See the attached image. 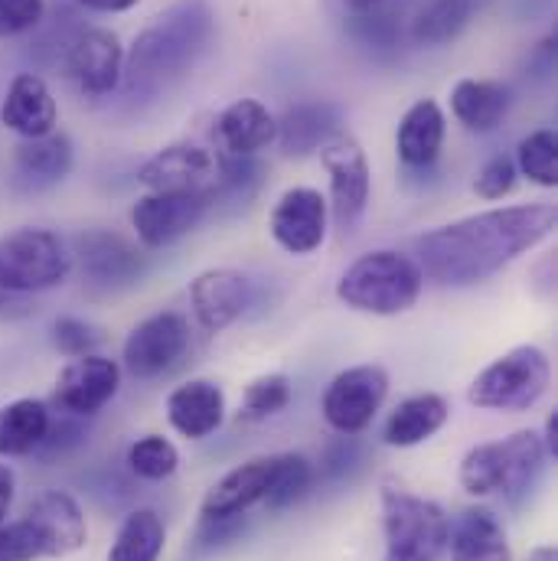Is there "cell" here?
<instances>
[{"label": "cell", "instance_id": "cell-23", "mask_svg": "<svg viewBox=\"0 0 558 561\" xmlns=\"http://www.w3.org/2000/svg\"><path fill=\"white\" fill-rule=\"evenodd\" d=\"M167 419L173 431H180L190 440H203L226 419V396L213 379H190L186 386H176L167 399Z\"/></svg>", "mask_w": 558, "mask_h": 561}, {"label": "cell", "instance_id": "cell-29", "mask_svg": "<svg viewBox=\"0 0 558 561\" xmlns=\"http://www.w3.org/2000/svg\"><path fill=\"white\" fill-rule=\"evenodd\" d=\"M49 409L39 399H16L0 409V457H26L49 440Z\"/></svg>", "mask_w": 558, "mask_h": 561}, {"label": "cell", "instance_id": "cell-39", "mask_svg": "<svg viewBox=\"0 0 558 561\" xmlns=\"http://www.w3.org/2000/svg\"><path fill=\"white\" fill-rule=\"evenodd\" d=\"M43 0H0V36H16L43 23Z\"/></svg>", "mask_w": 558, "mask_h": 561}, {"label": "cell", "instance_id": "cell-20", "mask_svg": "<svg viewBox=\"0 0 558 561\" xmlns=\"http://www.w3.org/2000/svg\"><path fill=\"white\" fill-rule=\"evenodd\" d=\"M451 561H513V549L500 516L490 506L464 510L447 533Z\"/></svg>", "mask_w": 558, "mask_h": 561}, {"label": "cell", "instance_id": "cell-31", "mask_svg": "<svg viewBox=\"0 0 558 561\" xmlns=\"http://www.w3.org/2000/svg\"><path fill=\"white\" fill-rule=\"evenodd\" d=\"M167 542V529L153 510H135L125 516L112 549L109 561H160Z\"/></svg>", "mask_w": 558, "mask_h": 561}, {"label": "cell", "instance_id": "cell-17", "mask_svg": "<svg viewBox=\"0 0 558 561\" xmlns=\"http://www.w3.org/2000/svg\"><path fill=\"white\" fill-rule=\"evenodd\" d=\"M23 519L36 529V536L43 542V559H66L86 546V536H89L86 516H82L79 503L62 490L39 493L26 506Z\"/></svg>", "mask_w": 558, "mask_h": 561}, {"label": "cell", "instance_id": "cell-38", "mask_svg": "<svg viewBox=\"0 0 558 561\" xmlns=\"http://www.w3.org/2000/svg\"><path fill=\"white\" fill-rule=\"evenodd\" d=\"M43 559V542L26 519L0 523V561H36Z\"/></svg>", "mask_w": 558, "mask_h": 561}, {"label": "cell", "instance_id": "cell-25", "mask_svg": "<svg viewBox=\"0 0 558 561\" xmlns=\"http://www.w3.org/2000/svg\"><path fill=\"white\" fill-rule=\"evenodd\" d=\"M451 112L467 131L490 135L510 112V89L493 79H460L451 89Z\"/></svg>", "mask_w": 558, "mask_h": 561}, {"label": "cell", "instance_id": "cell-37", "mask_svg": "<svg viewBox=\"0 0 558 561\" xmlns=\"http://www.w3.org/2000/svg\"><path fill=\"white\" fill-rule=\"evenodd\" d=\"M516 176H520V170H516L513 157L497 153V157H490V160L483 163V170L477 173V180H474V193H477L480 199H503V196H510V193H513Z\"/></svg>", "mask_w": 558, "mask_h": 561}, {"label": "cell", "instance_id": "cell-7", "mask_svg": "<svg viewBox=\"0 0 558 561\" xmlns=\"http://www.w3.org/2000/svg\"><path fill=\"white\" fill-rule=\"evenodd\" d=\"M72 255L49 229H16L0 236V290L36 294L69 278Z\"/></svg>", "mask_w": 558, "mask_h": 561}, {"label": "cell", "instance_id": "cell-3", "mask_svg": "<svg viewBox=\"0 0 558 561\" xmlns=\"http://www.w3.org/2000/svg\"><path fill=\"white\" fill-rule=\"evenodd\" d=\"M546 463V447L539 431H516L503 440L477 444L464 454L457 480L470 496H506L520 500L539 477Z\"/></svg>", "mask_w": 558, "mask_h": 561}, {"label": "cell", "instance_id": "cell-27", "mask_svg": "<svg viewBox=\"0 0 558 561\" xmlns=\"http://www.w3.org/2000/svg\"><path fill=\"white\" fill-rule=\"evenodd\" d=\"M278 122V144L284 153L304 157L310 150H320L333 135H340V115L327 102H304L287 108Z\"/></svg>", "mask_w": 558, "mask_h": 561}, {"label": "cell", "instance_id": "cell-8", "mask_svg": "<svg viewBox=\"0 0 558 561\" xmlns=\"http://www.w3.org/2000/svg\"><path fill=\"white\" fill-rule=\"evenodd\" d=\"M138 183L147 193L196 196L216 206L223 196V157L200 144H170L140 167Z\"/></svg>", "mask_w": 558, "mask_h": 561}, {"label": "cell", "instance_id": "cell-34", "mask_svg": "<svg viewBox=\"0 0 558 561\" xmlns=\"http://www.w3.org/2000/svg\"><path fill=\"white\" fill-rule=\"evenodd\" d=\"M128 467H132V473H138L140 480H167L176 473L180 454L167 437L147 434L128 447Z\"/></svg>", "mask_w": 558, "mask_h": 561}, {"label": "cell", "instance_id": "cell-4", "mask_svg": "<svg viewBox=\"0 0 558 561\" xmlns=\"http://www.w3.org/2000/svg\"><path fill=\"white\" fill-rule=\"evenodd\" d=\"M421 287L424 275L409 255L379 249L366 252L343 272V278L337 280V297L360 313L399 317L415 307Z\"/></svg>", "mask_w": 558, "mask_h": 561}, {"label": "cell", "instance_id": "cell-42", "mask_svg": "<svg viewBox=\"0 0 558 561\" xmlns=\"http://www.w3.org/2000/svg\"><path fill=\"white\" fill-rule=\"evenodd\" d=\"M89 10H99V13H122V10H132L138 7L140 0H76Z\"/></svg>", "mask_w": 558, "mask_h": 561}, {"label": "cell", "instance_id": "cell-35", "mask_svg": "<svg viewBox=\"0 0 558 561\" xmlns=\"http://www.w3.org/2000/svg\"><path fill=\"white\" fill-rule=\"evenodd\" d=\"M291 402V379L281 376V373H269V376H259L246 396H242V409H239V419L246 421H265L272 415H278L281 409H287Z\"/></svg>", "mask_w": 558, "mask_h": 561}, {"label": "cell", "instance_id": "cell-36", "mask_svg": "<svg viewBox=\"0 0 558 561\" xmlns=\"http://www.w3.org/2000/svg\"><path fill=\"white\" fill-rule=\"evenodd\" d=\"M53 343H56L59 353H66L72 359L76 356H89L102 343V330L86 323V320H79V317H62L53 327Z\"/></svg>", "mask_w": 558, "mask_h": 561}, {"label": "cell", "instance_id": "cell-45", "mask_svg": "<svg viewBox=\"0 0 558 561\" xmlns=\"http://www.w3.org/2000/svg\"><path fill=\"white\" fill-rule=\"evenodd\" d=\"M529 561H558L556 546H539V549L529 556Z\"/></svg>", "mask_w": 558, "mask_h": 561}, {"label": "cell", "instance_id": "cell-33", "mask_svg": "<svg viewBox=\"0 0 558 561\" xmlns=\"http://www.w3.org/2000/svg\"><path fill=\"white\" fill-rule=\"evenodd\" d=\"M516 170L529 176L539 186H556L558 183V138L553 128H539L529 138L520 140L516 147Z\"/></svg>", "mask_w": 558, "mask_h": 561}, {"label": "cell", "instance_id": "cell-2", "mask_svg": "<svg viewBox=\"0 0 558 561\" xmlns=\"http://www.w3.org/2000/svg\"><path fill=\"white\" fill-rule=\"evenodd\" d=\"M216 39V13L209 0H176L138 33L125 56L128 95L157 99L186 79Z\"/></svg>", "mask_w": 558, "mask_h": 561}, {"label": "cell", "instance_id": "cell-28", "mask_svg": "<svg viewBox=\"0 0 558 561\" xmlns=\"http://www.w3.org/2000/svg\"><path fill=\"white\" fill-rule=\"evenodd\" d=\"M447 402L434 392H421L406 402H399V409L386 421L383 440L389 447H415L424 444L428 437H434L444 424H447Z\"/></svg>", "mask_w": 558, "mask_h": 561}, {"label": "cell", "instance_id": "cell-5", "mask_svg": "<svg viewBox=\"0 0 558 561\" xmlns=\"http://www.w3.org/2000/svg\"><path fill=\"white\" fill-rule=\"evenodd\" d=\"M451 519L434 503L399 483H383V561H447Z\"/></svg>", "mask_w": 558, "mask_h": 561}, {"label": "cell", "instance_id": "cell-6", "mask_svg": "<svg viewBox=\"0 0 558 561\" xmlns=\"http://www.w3.org/2000/svg\"><path fill=\"white\" fill-rule=\"evenodd\" d=\"M553 382V363L539 346H513L493 359L467 389V402L483 412H526Z\"/></svg>", "mask_w": 558, "mask_h": 561}, {"label": "cell", "instance_id": "cell-12", "mask_svg": "<svg viewBox=\"0 0 558 561\" xmlns=\"http://www.w3.org/2000/svg\"><path fill=\"white\" fill-rule=\"evenodd\" d=\"M66 72L82 95H92V99L112 95L125 76L122 39L102 26L79 30L66 46Z\"/></svg>", "mask_w": 558, "mask_h": 561}, {"label": "cell", "instance_id": "cell-14", "mask_svg": "<svg viewBox=\"0 0 558 561\" xmlns=\"http://www.w3.org/2000/svg\"><path fill=\"white\" fill-rule=\"evenodd\" d=\"M330 206L320 190L294 186L272 209V239L291 255H310L323 245Z\"/></svg>", "mask_w": 558, "mask_h": 561}, {"label": "cell", "instance_id": "cell-18", "mask_svg": "<svg viewBox=\"0 0 558 561\" xmlns=\"http://www.w3.org/2000/svg\"><path fill=\"white\" fill-rule=\"evenodd\" d=\"M76 259L82 265V275L102 287H125L147 272V259L135 242L125 236L95 229L76 239Z\"/></svg>", "mask_w": 558, "mask_h": 561}, {"label": "cell", "instance_id": "cell-26", "mask_svg": "<svg viewBox=\"0 0 558 561\" xmlns=\"http://www.w3.org/2000/svg\"><path fill=\"white\" fill-rule=\"evenodd\" d=\"M441 147H444V112L434 99H421L399 122V135H396L399 160L406 167L424 170L437 160Z\"/></svg>", "mask_w": 558, "mask_h": 561}, {"label": "cell", "instance_id": "cell-44", "mask_svg": "<svg viewBox=\"0 0 558 561\" xmlns=\"http://www.w3.org/2000/svg\"><path fill=\"white\" fill-rule=\"evenodd\" d=\"M353 13H376L383 3H389V0H343Z\"/></svg>", "mask_w": 558, "mask_h": 561}, {"label": "cell", "instance_id": "cell-11", "mask_svg": "<svg viewBox=\"0 0 558 561\" xmlns=\"http://www.w3.org/2000/svg\"><path fill=\"white\" fill-rule=\"evenodd\" d=\"M190 350V323L186 317L163 310L140 320L125 340V369L135 379H160L183 363Z\"/></svg>", "mask_w": 558, "mask_h": 561}, {"label": "cell", "instance_id": "cell-1", "mask_svg": "<svg viewBox=\"0 0 558 561\" xmlns=\"http://www.w3.org/2000/svg\"><path fill=\"white\" fill-rule=\"evenodd\" d=\"M553 203L487 209L415 239L421 275L447 287H467L500 275L510 262L536 249L556 232Z\"/></svg>", "mask_w": 558, "mask_h": 561}, {"label": "cell", "instance_id": "cell-19", "mask_svg": "<svg viewBox=\"0 0 558 561\" xmlns=\"http://www.w3.org/2000/svg\"><path fill=\"white\" fill-rule=\"evenodd\" d=\"M252 300L249 278L236 268H209L190 284L193 317L206 333H223L232 327Z\"/></svg>", "mask_w": 558, "mask_h": 561}, {"label": "cell", "instance_id": "cell-13", "mask_svg": "<svg viewBox=\"0 0 558 561\" xmlns=\"http://www.w3.org/2000/svg\"><path fill=\"white\" fill-rule=\"evenodd\" d=\"M122 386V366L109 356L89 353V356H76L56 379L53 399L62 412L69 415H99Z\"/></svg>", "mask_w": 558, "mask_h": 561}, {"label": "cell", "instance_id": "cell-15", "mask_svg": "<svg viewBox=\"0 0 558 561\" xmlns=\"http://www.w3.org/2000/svg\"><path fill=\"white\" fill-rule=\"evenodd\" d=\"M209 199L196 196H167V193H144L132 209V226L144 249H167L190 236L203 216L209 213Z\"/></svg>", "mask_w": 558, "mask_h": 561}, {"label": "cell", "instance_id": "cell-43", "mask_svg": "<svg viewBox=\"0 0 558 561\" xmlns=\"http://www.w3.org/2000/svg\"><path fill=\"white\" fill-rule=\"evenodd\" d=\"M543 447H546V457H553V460H558V412H556V415H549V421H546Z\"/></svg>", "mask_w": 558, "mask_h": 561}, {"label": "cell", "instance_id": "cell-41", "mask_svg": "<svg viewBox=\"0 0 558 561\" xmlns=\"http://www.w3.org/2000/svg\"><path fill=\"white\" fill-rule=\"evenodd\" d=\"M10 506H13V470L0 463V523L10 516Z\"/></svg>", "mask_w": 558, "mask_h": 561}, {"label": "cell", "instance_id": "cell-22", "mask_svg": "<svg viewBox=\"0 0 558 561\" xmlns=\"http://www.w3.org/2000/svg\"><path fill=\"white\" fill-rule=\"evenodd\" d=\"M56 118L59 112L49 85L33 72H20L7 89V99L0 105V122L20 138H43L56 131Z\"/></svg>", "mask_w": 558, "mask_h": 561}, {"label": "cell", "instance_id": "cell-40", "mask_svg": "<svg viewBox=\"0 0 558 561\" xmlns=\"http://www.w3.org/2000/svg\"><path fill=\"white\" fill-rule=\"evenodd\" d=\"M36 307H30L26 294H13V290H0V320H23L30 317Z\"/></svg>", "mask_w": 558, "mask_h": 561}, {"label": "cell", "instance_id": "cell-16", "mask_svg": "<svg viewBox=\"0 0 558 561\" xmlns=\"http://www.w3.org/2000/svg\"><path fill=\"white\" fill-rule=\"evenodd\" d=\"M275 477V454L272 457H252L229 470L206 496H203V523H229L246 516L252 506H265V496L272 490Z\"/></svg>", "mask_w": 558, "mask_h": 561}, {"label": "cell", "instance_id": "cell-21", "mask_svg": "<svg viewBox=\"0 0 558 561\" xmlns=\"http://www.w3.org/2000/svg\"><path fill=\"white\" fill-rule=\"evenodd\" d=\"M72 160H76L72 140L62 131H49L43 138H23L13 160V180L20 190L39 193L62 183L72 170Z\"/></svg>", "mask_w": 558, "mask_h": 561}, {"label": "cell", "instance_id": "cell-30", "mask_svg": "<svg viewBox=\"0 0 558 561\" xmlns=\"http://www.w3.org/2000/svg\"><path fill=\"white\" fill-rule=\"evenodd\" d=\"M493 0H428L412 23V39L419 46L454 43Z\"/></svg>", "mask_w": 558, "mask_h": 561}, {"label": "cell", "instance_id": "cell-10", "mask_svg": "<svg viewBox=\"0 0 558 561\" xmlns=\"http://www.w3.org/2000/svg\"><path fill=\"white\" fill-rule=\"evenodd\" d=\"M320 160L330 176V213L340 229H353L369 203V160L360 140L346 131L320 147Z\"/></svg>", "mask_w": 558, "mask_h": 561}, {"label": "cell", "instance_id": "cell-24", "mask_svg": "<svg viewBox=\"0 0 558 561\" xmlns=\"http://www.w3.org/2000/svg\"><path fill=\"white\" fill-rule=\"evenodd\" d=\"M216 135L226 153L232 157H255L259 150H265L269 144L278 138V122L275 115L255 102V99H239L229 108H223V115L216 118Z\"/></svg>", "mask_w": 558, "mask_h": 561}, {"label": "cell", "instance_id": "cell-9", "mask_svg": "<svg viewBox=\"0 0 558 561\" xmlns=\"http://www.w3.org/2000/svg\"><path fill=\"white\" fill-rule=\"evenodd\" d=\"M389 396V373L383 366H353L333 376L323 392V419L340 434H360L379 415Z\"/></svg>", "mask_w": 558, "mask_h": 561}, {"label": "cell", "instance_id": "cell-32", "mask_svg": "<svg viewBox=\"0 0 558 561\" xmlns=\"http://www.w3.org/2000/svg\"><path fill=\"white\" fill-rule=\"evenodd\" d=\"M314 483V467L304 454H275V477H272V490L265 496V510L278 513L294 506Z\"/></svg>", "mask_w": 558, "mask_h": 561}]
</instances>
